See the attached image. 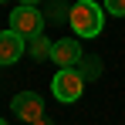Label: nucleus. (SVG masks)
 <instances>
[{
    "instance_id": "nucleus-4",
    "label": "nucleus",
    "mask_w": 125,
    "mask_h": 125,
    "mask_svg": "<svg viewBox=\"0 0 125 125\" xmlns=\"http://www.w3.org/2000/svg\"><path fill=\"white\" fill-rule=\"evenodd\" d=\"M10 112H14V118L34 125L37 118H44V98L37 95V91H21V95H14Z\"/></svg>"
},
{
    "instance_id": "nucleus-14",
    "label": "nucleus",
    "mask_w": 125,
    "mask_h": 125,
    "mask_svg": "<svg viewBox=\"0 0 125 125\" xmlns=\"http://www.w3.org/2000/svg\"><path fill=\"white\" fill-rule=\"evenodd\" d=\"M0 3H3V0H0Z\"/></svg>"
},
{
    "instance_id": "nucleus-6",
    "label": "nucleus",
    "mask_w": 125,
    "mask_h": 125,
    "mask_svg": "<svg viewBox=\"0 0 125 125\" xmlns=\"http://www.w3.org/2000/svg\"><path fill=\"white\" fill-rule=\"evenodd\" d=\"M27 51V37H21L17 31H0V68H7V64H17L21 61V54Z\"/></svg>"
},
{
    "instance_id": "nucleus-12",
    "label": "nucleus",
    "mask_w": 125,
    "mask_h": 125,
    "mask_svg": "<svg viewBox=\"0 0 125 125\" xmlns=\"http://www.w3.org/2000/svg\"><path fill=\"white\" fill-rule=\"evenodd\" d=\"M34 125H54V122H51V118H37Z\"/></svg>"
},
{
    "instance_id": "nucleus-10",
    "label": "nucleus",
    "mask_w": 125,
    "mask_h": 125,
    "mask_svg": "<svg viewBox=\"0 0 125 125\" xmlns=\"http://www.w3.org/2000/svg\"><path fill=\"white\" fill-rule=\"evenodd\" d=\"M102 7L112 14V17H125V0H105Z\"/></svg>"
},
{
    "instance_id": "nucleus-5",
    "label": "nucleus",
    "mask_w": 125,
    "mask_h": 125,
    "mask_svg": "<svg viewBox=\"0 0 125 125\" xmlns=\"http://www.w3.org/2000/svg\"><path fill=\"white\" fill-rule=\"evenodd\" d=\"M81 41L78 37H61V41H54L51 47V61L58 64V68H78L81 64Z\"/></svg>"
},
{
    "instance_id": "nucleus-3",
    "label": "nucleus",
    "mask_w": 125,
    "mask_h": 125,
    "mask_svg": "<svg viewBox=\"0 0 125 125\" xmlns=\"http://www.w3.org/2000/svg\"><path fill=\"white\" fill-rule=\"evenodd\" d=\"M44 10L31 7V3H17V10H10V31H17L21 37H34L44 31Z\"/></svg>"
},
{
    "instance_id": "nucleus-9",
    "label": "nucleus",
    "mask_w": 125,
    "mask_h": 125,
    "mask_svg": "<svg viewBox=\"0 0 125 125\" xmlns=\"http://www.w3.org/2000/svg\"><path fill=\"white\" fill-rule=\"evenodd\" d=\"M78 71H81L84 78H98V74H102V61H98L95 54H88V58H81V68H78Z\"/></svg>"
},
{
    "instance_id": "nucleus-7",
    "label": "nucleus",
    "mask_w": 125,
    "mask_h": 125,
    "mask_svg": "<svg viewBox=\"0 0 125 125\" xmlns=\"http://www.w3.org/2000/svg\"><path fill=\"white\" fill-rule=\"evenodd\" d=\"M51 47H54V44L47 41L44 34H34V37H27V54H31L34 61H44V58H51Z\"/></svg>"
},
{
    "instance_id": "nucleus-11",
    "label": "nucleus",
    "mask_w": 125,
    "mask_h": 125,
    "mask_svg": "<svg viewBox=\"0 0 125 125\" xmlns=\"http://www.w3.org/2000/svg\"><path fill=\"white\" fill-rule=\"evenodd\" d=\"M17 3H31V7H41L44 0H17Z\"/></svg>"
},
{
    "instance_id": "nucleus-13",
    "label": "nucleus",
    "mask_w": 125,
    "mask_h": 125,
    "mask_svg": "<svg viewBox=\"0 0 125 125\" xmlns=\"http://www.w3.org/2000/svg\"><path fill=\"white\" fill-rule=\"evenodd\" d=\"M0 125H7V122H0Z\"/></svg>"
},
{
    "instance_id": "nucleus-8",
    "label": "nucleus",
    "mask_w": 125,
    "mask_h": 125,
    "mask_svg": "<svg viewBox=\"0 0 125 125\" xmlns=\"http://www.w3.org/2000/svg\"><path fill=\"white\" fill-rule=\"evenodd\" d=\"M68 14H71V3H64V0H51L47 7H44V17L54 24H64L68 21Z\"/></svg>"
},
{
    "instance_id": "nucleus-1",
    "label": "nucleus",
    "mask_w": 125,
    "mask_h": 125,
    "mask_svg": "<svg viewBox=\"0 0 125 125\" xmlns=\"http://www.w3.org/2000/svg\"><path fill=\"white\" fill-rule=\"evenodd\" d=\"M68 27L74 31V37H98L102 27H105V7H98L95 0H78V3H71Z\"/></svg>"
},
{
    "instance_id": "nucleus-2",
    "label": "nucleus",
    "mask_w": 125,
    "mask_h": 125,
    "mask_svg": "<svg viewBox=\"0 0 125 125\" xmlns=\"http://www.w3.org/2000/svg\"><path fill=\"white\" fill-rule=\"evenodd\" d=\"M84 78L78 68H58V74H54V81H51V91H54V98L64 105H71V102H78L81 98V91H84Z\"/></svg>"
}]
</instances>
